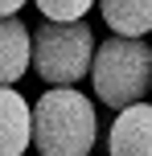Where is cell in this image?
Masks as SVG:
<instances>
[{"label":"cell","mask_w":152,"mask_h":156,"mask_svg":"<svg viewBox=\"0 0 152 156\" xmlns=\"http://www.w3.org/2000/svg\"><path fill=\"white\" fill-rule=\"evenodd\" d=\"M99 12H103L111 37L144 41L152 33V0H103Z\"/></svg>","instance_id":"cell-7"},{"label":"cell","mask_w":152,"mask_h":156,"mask_svg":"<svg viewBox=\"0 0 152 156\" xmlns=\"http://www.w3.org/2000/svg\"><path fill=\"white\" fill-rule=\"evenodd\" d=\"M33 144V107L21 90L0 86V156H25Z\"/></svg>","instance_id":"cell-5"},{"label":"cell","mask_w":152,"mask_h":156,"mask_svg":"<svg viewBox=\"0 0 152 156\" xmlns=\"http://www.w3.org/2000/svg\"><path fill=\"white\" fill-rule=\"evenodd\" d=\"M99 111L78 86H49L33 103V148L41 156H90Z\"/></svg>","instance_id":"cell-1"},{"label":"cell","mask_w":152,"mask_h":156,"mask_svg":"<svg viewBox=\"0 0 152 156\" xmlns=\"http://www.w3.org/2000/svg\"><path fill=\"white\" fill-rule=\"evenodd\" d=\"M37 8L49 25H78L90 12V0H41Z\"/></svg>","instance_id":"cell-8"},{"label":"cell","mask_w":152,"mask_h":156,"mask_svg":"<svg viewBox=\"0 0 152 156\" xmlns=\"http://www.w3.org/2000/svg\"><path fill=\"white\" fill-rule=\"evenodd\" d=\"M90 86H95V99L111 111H128L144 103V94H152V45L128 37L99 41Z\"/></svg>","instance_id":"cell-2"},{"label":"cell","mask_w":152,"mask_h":156,"mask_svg":"<svg viewBox=\"0 0 152 156\" xmlns=\"http://www.w3.org/2000/svg\"><path fill=\"white\" fill-rule=\"evenodd\" d=\"M21 0H0V21H16V12H21Z\"/></svg>","instance_id":"cell-9"},{"label":"cell","mask_w":152,"mask_h":156,"mask_svg":"<svg viewBox=\"0 0 152 156\" xmlns=\"http://www.w3.org/2000/svg\"><path fill=\"white\" fill-rule=\"evenodd\" d=\"M33 70V33L21 21H0V86L21 82Z\"/></svg>","instance_id":"cell-6"},{"label":"cell","mask_w":152,"mask_h":156,"mask_svg":"<svg viewBox=\"0 0 152 156\" xmlns=\"http://www.w3.org/2000/svg\"><path fill=\"white\" fill-rule=\"evenodd\" d=\"M107 156H152V103L119 111L107 132Z\"/></svg>","instance_id":"cell-4"},{"label":"cell","mask_w":152,"mask_h":156,"mask_svg":"<svg viewBox=\"0 0 152 156\" xmlns=\"http://www.w3.org/2000/svg\"><path fill=\"white\" fill-rule=\"evenodd\" d=\"M95 33L90 25H37L33 29V70L49 86H78L95 66Z\"/></svg>","instance_id":"cell-3"}]
</instances>
